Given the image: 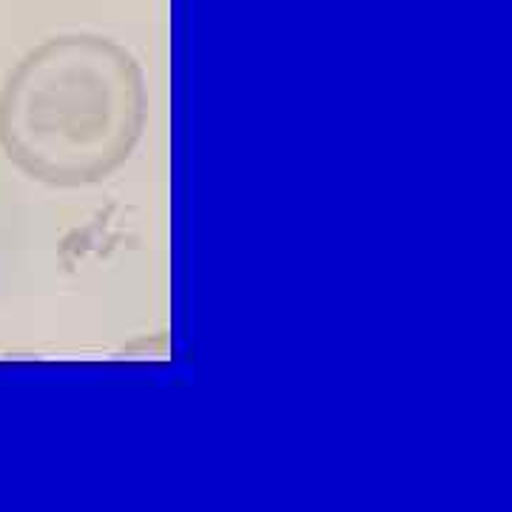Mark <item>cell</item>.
<instances>
[{"label":"cell","mask_w":512,"mask_h":512,"mask_svg":"<svg viewBox=\"0 0 512 512\" xmlns=\"http://www.w3.org/2000/svg\"><path fill=\"white\" fill-rule=\"evenodd\" d=\"M146 126V72L100 32L46 37L0 86V151L26 180L49 188L111 180Z\"/></svg>","instance_id":"obj_1"}]
</instances>
